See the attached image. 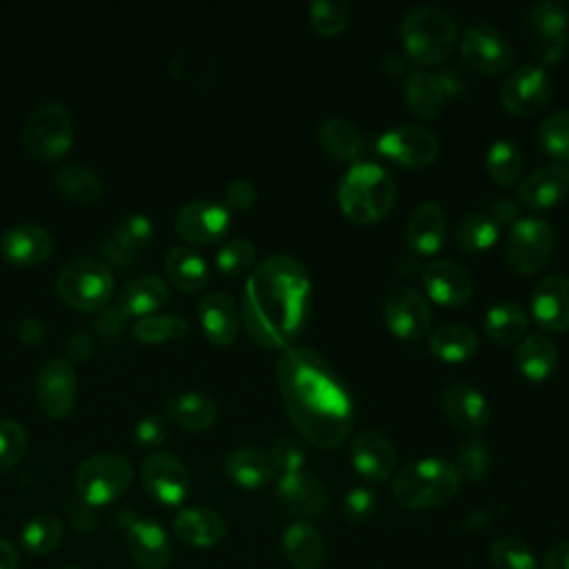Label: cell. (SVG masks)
<instances>
[{
    "mask_svg": "<svg viewBox=\"0 0 569 569\" xmlns=\"http://www.w3.org/2000/svg\"><path fill=\"white\" fill-rule=\"evenodd\" d=\"M489 560L496 569H538L536 553L511 536H500L489 545Z\"/></svg>",
    "mask_w": 569,
    "mask_h": 569,
    "instance_id": "48",
    "label": "cell"
},
{
    "mask_svg": "<svg viewBox=\"0 0 569 569\" xmlns=\"http://www.w3.org/2000/svg\"><path fill=\"white\" fill-rule=\"evenodd\" d=\"M529 329V316L525 307L513 300H500L489 307L485 316V333L498 345H513L525 338Z\"/></svg>",
    "mask_w": 569,
    "mask_h": 569,
    "instance_id": "38",
    "label": "cell"
},
{
    "mask_svg": "<svg viewBox=\"0 0 569 569\" xmlns=\"http://www.w3.org/2000/svg\"><path fill=\"white\" fill-rule=\"evenodd\" d=\"M140 476L147 493L164 507H178L189 496V489H191L189 469L182 465L180 458L167 451L149 453L142 460Z\"/></svg>",
    "mask_w": 569,
    "mask_h": 569,
    "instance_id": "15",
    "label": "cell"
},
{
    "mask_svg": "<svg viewBox=\"0 0 569 569\" xmlns=\"http://www.w3.org/2000/svg\"><path fill=\"white\" fill-rule=\"evenodd\" d=\"M453 467H456V471L460 473L462 480L480 482L491 469V449H489V445L478 436L465 438L456 449Z\"/></svg>",
    "mask_w": 569,
    "mask_h": 569,
    "instance_id": "46",
    "label": "cell"
},
{
    "mask_svg": "<svg viewBox=\"0 0 569 569\" xmlns=\"http://www.w3.org/2000/svg\"><path fill=\"white\" fill-rule=\"evenodd\" d=\"M498 236H500V227L496 224V220L485 211H476V213H469L458 224L456 244L460 247V251L482 253L496 244Z\"/></svg>",
    "mask_w": 569,
    "mask_h": 569,
    "instance_id": "41",
    "label": "cell"
},
{
    "mask_svg": "<svg viewBox=\"0 0 569 569\" xmlns=\"http://www.w3.org/2000/svg\"><path fill=\"white\" fill-rule=\"evenodd\" d=\"M76 373L69 360H49L36 378L38 407L51 418H64L76 405Z\"/></svg>",
    "mask_w": 569,
    "mask_h": 569,
    "instance_id": "20",
    "label": "cell"
},
{
    "mask_svg": "<svg viewBox=\"0 0 569 569\" xmlns=\"http://www.w3.org/2000/svg\"><path fill=\"white\" fill-rule=\"evenodd\" d=\"M133 480V467L118 453H96L80 462L76 491L89 507H102L120 498Z\"/></svg>",
    "mask_w": 569,
    "mask_h": 569,
    "instance_id": "7",
    "label": "cell"
},
{
    "mask_svg": "<svg viewBox=\"0 0 569 569\" xmlns=\"http://www.w3.org/2000/svg\"><path fill=\"white\" fill-rule=\"evenodd\" d=\"M398 196L393 176L378 162H353L338 182V207L356 224L385 220Z\"/></svg>",
    "mask_w": 569,
    "mask_h": 569,
    "instance_id": "3",
    "label": "cell"
},
{
    "mask_svg": "<svg viewBox=\"0 0 569 569\" xmlns=\"http://www.w3.org/2000/svg\"><path fill=\"white\" fill-rule=\"evenodd\" d=\"M489 216L496 220L498 227H502V224H513L516 218H518V207H516V202H513L511 198H500V200L493 202Z\"/></svg>",
    "mask_w": 569,
    "mask_h": 569,
    "instance_id": "58",
    "label": "cell"
},
{
    "mask_svg": "<svg viewBox=\"0 0 569 569\" xmlns=\"http://www.w3.org/2000/svg\"><path fill=\"white\" fill-rule=\"evenodd\" d=\"M18 549L7 538H0V569H18Z\"/></svg>",
    "mask_w": 569,
    "mask_h": 569,
    "instance_id": "62",
    "label": "cell"
},
{
    "mask_svg": "<svg viewBox=\"0 0 569 569\" xmlns=\"http://www.w3.org/2000/svg\"><path fill=\"white\" fill-rule=\"evenodd\" d=\"M102 253L107 256V262L118 264V267H127V264H131V262H133L131 251H124V249H122V247H118L116 242H107V244L102 247Z\"/></svg>",
    "mask_w": 569,
    "mask_h": 569,
    "instance_id": "61",
    "label": "cell"
},
{
    "mask_svg": "<svg viewBox=\"0 0 569 569\" xmlns=\"http://www.w3.org/2000/svg\"><path fill=\"white\" fill-rule=\"evenodd\" d=\"M258 200V189L251 180L236 178L224 189V207L229 211H249Z\"/></svg>",
    "mask_w": 569,
    "mask_h": 569,
    "instance_id": "54",
    "label": "cell"
},
{
    "mask_svg": "<svg viewBox=\"0 0 569 569\" xmlns=\"http://www.w3.org/2000/svg\"><path fill=\"white\" fill-rule=\"evenodd\" d=\"M349 458L358 476L367 482H385L398 471V451L393 442L376 429H365L353 436Z\"/></svg>",
    "mask_w": 569,
    "mask_h": 569,
    "instance_id": "18",
    "label": "cell"
},
{
    "mask_svg": "<svg viewBox=\"0 0 569 569\" xmlns=\"http://www.w3.org/2000/svg\"><path fill=\"white\" fill-rule=\"evenodd\" d=\"M309 27L320 38H336L342 33L351 18V4L347 0H316L307 9Z\"/></svg>",
    "mask_w": 569,
    "mask_h": 569,
    "instance_id": "44",
    "label": "cell"
},
{
    "mask_svg": "<svg viewBox=\"0 0 569 569\" xmlns=\"http://www.w3.org/2000/svg\"><path fill=\"white\" fill-rule=\"evenodd\" d=\"M382 69H385V73H387V76H391V78H400V76H405V78H407V73H409L407 60H405L400 53H396V51H389V53L385 56V60H382Z\"/></svg>",
    "mask_w": 569,
    "mask_h": 569,
    "instance_id": "60",
    "label": "cell"
},
{
    "mask_svg": "<svg viewBox=\"0 0 569 569\" xmlns=\"http://www.w3.org/2000/svg\"><path fill=\"white\" fill-rule=\"evenodd\" d=\"M420 278L429 300L440 307H462L473 296V276L460 262L431 260Z\"/></svg>",
    "mask_w": 569,
    "mask_h": 569,
    "instance_id": "19",
    "label": "cell"
},
{
    "mask_svg": "<svg viewBox=\"0 0 569 569\" xmlns=\"http://www.w3.org/2000/svg\"><path fill=\"white\" fill-rule=\"evenodd\" d=\"M173 533L180 542L196 547V549H209L222 542L227 536V522L222 513L209 507H184L173 518Z\"/></svg>",
    "mask_w": 569,
    "mask_h": 569,
    "instance_id": "28",
    "label": "cell"
},
{
    "mask_svg": "<svg viewBox=\"0 0 569 569\" xmlns=\"http://www.w3.org/2000/svg\"><path fill=\"white\" fill-rule=\"evenodd\" d=\"M460 56L478 73H502L513 62V49L507 36L493 24H473L460 36Z\"/></svg>",
    "mask_w": 569,
    "mask_h": 569,
    "instance_id": "13",
    "label": "cell"
},
{
    "mask_svg": "<svg viewBox=\"0 0 569 569\" xmlns=\"http://www.w3.org/2000/svg\"><path fill=\"white\" fill-rule=\"evenodd\" d=\"M311 313V276L289 253H271L247 276L240 320L249 338L264 349L296 345Z\"/></svg>",
    "mask_w": 569,
    "mask_h": 569,
    "instance_id": "2",
    "label": "cell"
},
{
    "mask_svg": "<svg viewBox=\"0 0 569 569\" xmlns=\"http://www.w3.org/2000/svg\"><path fill=\"white\" fill-rule=\"evenodd\" d=\"M282 553L293 569H320L327 558L325 538L311 522H293L282 533Z\"/></svg>",
    "mask_w": 569,
    "mask_h": 569,
    "instance_id": "30",
    "label": "cell"
},
{
    "mask_svg": "<svg viewBox=\"0 0 569 569\" xmlns=\"http://www.w3.org/2000/svg\"><path fill=\"white\" fill-rule=\"evenodd\" d=\"M256 267V247L247 238H233L224 242L216 253V269L227 278L249 276Z\"/></svg>",
    "mask_w": 569,
    "mask_h": 569,
    "instance_id": "47",
    "label": "cell"
},
{
    "mask_svg": "<svg viewBox=\"0 0 569 569\" xmlns=\"http://www.w3.org/2000/svg\"><path fill=\"white\" fill-rule=\"evenodd\" d=\"M29 447V433L18 420H0V471L11 469L22 460Z\"/></svg>",
    "mask_w": 569,
    "mask_h": 569,
    "instance_id": "51",
    "label": "cell"
},
{
    "mask_svg": "<svg viewBox=\"0 0 569 569\" xmlns=\"http://www.w3.org/2000/svg\"><path fill=\"white\" fill-rule=\"evenodd\" d=\"M53 251L49 231L40 224H16L0 238V256L13 267H38Z\"/></svg>",
    "mask_w": 569,
    "mask_h": 569,
    "instance_id": "26",
    "label": "cell"
},
{
    "mask_svg": "<svg viewBox=\"0 0 569 569\" xmlns=\"http://www.w3.org/2000/svg\"><path fill=\"white\" fill-rule=\"evenodd\" d=\"M449 233V220L442 204L427 200L420 202L405 227V244L416 256H433L438 253Z\"/></svg>",
    "mask_w": 569,
    "mask_h": 569,
    "instance_id": "22",
    "label": "cell"
},
{
    "mask_svg": "<svg viewBox=\"0 0 569 569\" xmlns=\"http://www.w3.org/2000/svg\"><path fill=\"white\" fill-rule=\"evenodd\" d=\"M167 418L182 429L204 431L218 420L216 402L198 391H184L167 402Z\"/></svg>",
    "mask_w": 569,
    "mask_h": 569,
    "instance_id": "36",
    "label": "cell"
},
{
    "mask_svg": "<svg viewBox=\"0 0 569 569\" xmlns=\"http://www.w3.org/2000/svg\"><path fill=\"white\" fill-rule=\"evenodd\" d=\"M62 540V522L53 513L33 516L20 531V545L31 556H44Z\"/></svg>",
    "mask_w": 569,
    "mask_h": 569,
    "instance_id": "43",
    "label": "cell"
},
{
    "mask_svg": "<svg viewBox=\"0 0 569 569\" xmlns=\"http://www.w3.org/2000/svg\"><path fill=\"white\" fill-rule=\"evenodd\" d=\"M167 433H169V418L167 416H158V413L144 416L133 427L136 442L140 447H149V449L162 445L167 440Z\"/></svg>",
    "mask_w": 569,
    "mask_h": 569,
    "instance_id": "53",
    "label": "cell"
},
{
    "mask_svg": "<svg viewBox=\"0 0 569 569\" xmlns=\"http://www.w3.org/2000/svg\"><path fill=\"white\" fill-rule=\"evenodd\" d=\"M198 320L207 340L216 347H229L240 331V309L224 291H211L198 302Z\"/></svg>",
    "mask_w": 569,
    "mask_h": 569,
    "instance_id": "27",
    "label": "cell"
},
{
    "mask_svg": "<svg viewBox=\"0 0 569 569\" xmlns=\"http://www.w3.org/2000/svg\"><path fill=\"white\" fill-rule=\"evenodd\" d=\"M267 453L271 458L273 469L280 471V476L302 471L307 462V442L298 436H280Z\"/></svg>",
    "mask_w": 569,
    "mask_h": 569,
    "instance_id": "50",
    "label": "cell"
},
{
    "mask_svg": "<svg viewBox=\"0 0 569 569\" xmlns=\"http://www.w3.org/2000/svg\"><path fill=\"white\" fill-rule=\"evenodd\" d=\"M171 293L162 278L158 276H138L127 282V287L120 291L118 307L124 311L127 318H144L153 316L160 307L169 302Z\"/></svg>",
    "mask_w": 569,
    "mask_h": 569,
    "instance_id": "33",
    "label": "cell"
},
{
    "mask_svg": "<svg viewBox=\"0 0 569 569\" xmlns=\"http://www.w3.org/2000/svg\"><path fill=\"white\" fill-rule=\"evenodd\" d=\"M176 233L189 244H213L231 229V211L224 202L191 200L176 213Z\"/></svg>",
    "mask_w": 569,
    "mask_h": 569,
    "instance_id": "16",
    "label": "cell"
},
{
    "mask_svg": "<svg viewBox=\"0 0 569 569\" xmlns=\"http://www.w3.org/2000/svg\"><path fill=\"white\" fill-rule=\"evenodd\" d=\"M93 349V340L89 333H76L69 342H67V353L73 360H84Z\"/></svg>",
    "mask_w": 569,
    "mask_h": 569,
    "instance_id": "59",
    "label": "cell"
},
{
    "mask_svg": "<svg viewBox=\"0 0 569 569\" xmlns=\"http://www.w3.org/2000/svg\"><path fill=\"white\" fill-rule=\"evenodd\" d=\"M489 178L500 187H511L518 182L525 169V158L520 147L509 138H498L489 144L485 156Z\"/></svg>",
    "mask_w": 569,
    "mask_h": 569,
    "instance_id": "40",
    "label": "cell"
},
{
    "mask_svg": "<svg viewBox=\"0 0 569 569\" xmlns=\"http://www.w3.org/2000/svg\"><path fill=\"white\" fill-rule=\"evenodd\" d=\"M124 322H127V316H124V311L116 305V307H107V309H102V313H100V318H98V329L102 331V333H118L122 327H124Z\"/></svg>",
    "mask_w": 569,
    "mask_h": 569,
    "instance_id": "56",
    "label": "cell"
},
{
    "mask_svg": "<svg viewBox=\"0 0 569 569\" xmlns=\"http://www.w3.org/2000/svg\"><path fill=\"white\" fill-rule=\"evenodd\" d=\"M449 93L438 73L409 71L402 82V102L411 116L418 120H436L447 102Z\"/></svg>",
    "mask_w": 569,
    "mask_h": 569,
    "instance_id": "29",
    "label": "cell"
},
{
    "mask_svg": "<svg viewBox=\"0 0 569 569\" xmlns=\"http://www.w3.org/2000/svg\"><path fill=\"white\" fill-rule=\"evenodd\" d=\"M540 569H569V540L551 545L542 556Z\"/></svg>",
    "mask_w": 569,
    "mask_h": 569,
    "instance_id": "55",
    "label": "cell"
},
{
    "mask_svg": "<svg viewBox=\"0 0 569 569\" xmlns=\"http://www.w3.org/2000/svg\"><path fill=\"white\" fill-rule=\"evenodd\" d=\"M556 233L553 227L536 216L520 218L511 224L505 256L509 267L520 276L540 273L553 258Z\"/></svg>",
    "mask_w": 569,
    "mask_h": 569,
    "instance_id": "9",
    "label": "cell"
},
{
    "mask_svg": "<svg viewBox=\"0 0 569 569\" xmlns=\"http://www.w3.org/2000/svg\"><path fill=\"white\" fill-rule=\"evenodd\" d=\"M18 336L24 345H42L44 342V325L38 318H24L18 325Z\"/></svg>",
    "mask_w": 569,
    "mask_h": 569,
    "instance_id": "57",
    "label": "cell"
},
{
    "mask_svg": "<svg viewBox=\"0 0 569 569\" xmlns=\"http://www.w3.org/2000/svg\"><path fill=\"white\" fill-rule=\"evenodd\" d=\"M531 316L545 331L569 329V278L565 273H547L536 282Z\"/></svg>",
    "mask_w": 569,
    "mask_h": 569,
    "instance_id": "21",
    "label": "cell"
},
{
    "mask_svg": "<svg viewBox=\"0 0 569 569\" xmlns=\"http://www.w3.org/2000/svg\"><path fill=\"white\" fill-rule=\"evenodd\" d=\"M553 82L542 67L525 64L511 71L500 87V104L516 118L540 113L551 100Z\"/></svg>",
    "mask_w": 569,
    "mask_h": 569,
    "instance_id": "12",
    "label": "cell"
},
{
    "mask_svg": "<svg viewBox=\"0 0 569 569\" xmlns=\"http://www.w3.org/2000/svg\"><path fill=\"white\" fill-rule=\"evenodd\" d=\"M56 189L76 204H93L102 196V182L96 171L84 164H64L53 176Z\"/></svg>",
    "mask_w": 569,
    "mask_h": 569,
    "instance_id": "39",
    "label": "cell"
},
{
    "mask_svg": "<svg viewBox=\"0 0 569 569\" xmlns=\"http://www.w3.org/2000/svg\"><path fill=\"white\" fill-rule=\"evenodd\" d=\"M462 478L445 458H420L393 473L391 493L409 511H431L447 505L460 491Z\"/></svg>",
    "mask_w": 569,
    "mask_h": 569,
    "instance_id": "4",
    "label": "cell"
},
{
    "mask_svg": "<svg viewBox=\"0 0 569 569\" xmlns=\"http://www.w3.org/2000/svg\"><path fill=\"white\" fill-rule=\"evenodd\" d=\"M284 413L298 438L318 449L340 447L353 427V402L336 369L311 347H287L276 367Z\"/></svg>",
    "mask_w": 569,
    "mask_h": 569,
    "instance_id": "1",
    "label": "cell"
},
{
    "mask_svg": "<svg viewBox=\"0 0 569 569\" xmlns=\"http://www.w3.org/2000/svg\"><path fill=\"white\" fill-rule=\"evenodd\" d=\"M378 153L402 169H427L438 160L440 142L420 124H400L378 138Z\"/></svg>",
    "mask_w": 569,
    "mask_h": 569,
    "instance_id": "10",
    "label": "cell"
},
{
    "mask_svg": "<svg viewBox=\"0 0 569 569\" xmlns=\"http://www.w3.org/2000/svg\"><path fill=\"white\" fill-rule=\"evenodd\" d=\"M458 38L460 36L453 18L433 4H418L400 20V40L405 53L422 67L447 62L458 47Z\"/></svg>",
    "mask_w": 569,
    "mask_h": 569,
    "instance_id": "5",
    "label": "cell"
},
{
    "mask_svg": "<svg viewBox=\"0 0 569 569\" xmlns=\"http://www.w3.org/2000/svg\"><path fill=\"white\" fill-rule=\"evenodd\" d=\"M131 333L136 340L147 345H160L171 340H182L189 333V322L182 316L173 313H160V316H144L138 318L131 327Z\"/></svg>",
    "mask_w": 569,
    "mask_h": 569,
    "instance_id": "42",
    "label": "cell"
},
{
    "mask_svg": "<svg viewBox=\"0 0 569 569\" xmlns=\"http://www.w3.org/2000/svg\"><path fill=\"white\" fill-rule=\"evenodd\" d=\"M151 238H153V222L142 213H131L122 218L113 229V242L131 253H136L138 249H144L151 242Z\"/></svg>",
    "mask_w": 569,
    "mask_h": 569,
    "instance_id": "49",
    "label": "cell"
},
{
    "mask_svg": "<svg viewBox=\"0 0 569 569\" xmlns=\"http://www.w3.org/2000/svg\"><path fill=\"white\" fill-rule=\"evenodd\" d=\"M538 144L558 164L569 167V109L553 111L540 122Z\"/></svg>",
    "mask_w": 569,
    "mask_h": 569,
    "instance_id": "45",
    "label": "cell"
},
{
    "mask_svg": "<svg viewBox=\"0 0 569 569\" xmlns=\"http://www.w3.org/2000/svg\"><path fill=\"white\" fill-rule=\"evenodd\" d=\"M22 140L27 151L42 162L64 158L73 144V118L69 109L62 102L40 104L29 116Z\"/></svg>",
    "mask_w": 569,
    "mask_h": 569,
    "instance_id": "8",
    "label": "cell"
},
{
    "mask_svg": "<svg viewBox=\"0 0 569 569\" xmlns=\"http://www.w3.org/2000/svg\"><path fill=\"white\" fill-rule=\"evenodd\" d=\"M64 569H80V567H64Z\"/></svg>",
    "mask_w": 569,
    "mask_h": 569,
    "instance_id": "63",
    "label": "cell"
},
{
    "mask_svg": "<svg viewBox=\"0 0 569 569\" xmlns=\"http://www.w3.org/2000/svg\"><path fill=\"white\" fill-rule=\"evenodd\" d=\"M224 471L242 489H260L276 473L269 453L260 447H238V449H233L224 458Z\"/></svg>",
    "mask_w": 569,
    "mask_h": 569,
    "instance_id": "34",
    "label": "cell"
},
{
    "mask_svg": "<svg viewBox=\"0 0 569 569\" xmlns=\"http://www.w3.org/2000/svg\"><path fill=\"white\" fill-rule=\"evenodd\" d=\"M164 271L171 284L189 293L202 289L209 280L207 260L202 258V253H198L193 247H187V244L169 249L164 258Z\"/></svg>",
    "mask_w": 569,
    "mask_h": 569,
    "instance_id": "37",
    "label": "cell"
},
{
    "mask_svg": "<svg viewBox=\"0 0 569 569\" xmlns=\"http://www.w3.org/2000/svg\"><path fill=\"white\" fill-rule=\"evenodd\" d=\"M382 318L387 329L400 340H420L431 327V307L413 287H396L385 296Z\"/></svg>",
    "mask_w": 569,
    "mask_h": 569,
    "instance_id": "14",
    "label": "cell"
},
{
    "mask_svg": "<svg viewBox=\"0 0 569 569\" xmlns=\"http://www.w3.org/2000/svg\"><path fill=\"white\" fill-rule=\"evenodd\" d=\"M429 351L449 365L467 362L478 353V336L460 322H445L429 333Z\"/></svg>",
    "mask_w": 569,
    "mask_h": 569,
    "instance_id": "35",
    "label": "cell"
},
{
    "mask_svg": "<svg viewBox=\"0 0 569 569\" xmlns=\"http://www.w3.org/2000/svg\"><path fill=\"white\" fill-rule=\"evenodd\" d=\"M316 140L329 158H333L338 162H351V164L360 158L362 147H365V138H362L360 129L351 120L340 118V116L325 118L318 124Z\"/></svg>",
    "mask_w": 569,
    "mask_h": 569,
    "instance_id": "31",
    "label": "cell"
},
{
    "mask_svg": "<svg viewBox=\"0 0 569 569\" xmlns=\"http://www.w3.org/2000/svg\"><path fill=\"white\" fill-rule=\"evenodd\" d=\"M127 551L140 569H164L171 562L173 545L164 527L140 518L127 527Z\"/></svg>",
    "mask_w": 569,
    "mask_h": 569,
    "instance_id": "25",
    "label": "cell"
},
{
    "mask_svg": "<svg viewBox=\"0 0 569 569\" xmlns=\"http://www.w3.org/2000/svg\"><path fill=\"white\" fill-rule=\"evenodd\" d=\"M376 493L369 487H353L342 500V513L349 522H367L376 513Z\"/></svg>",
    "mask_w": 569,
    "mask_h": 569,
    "instance_id": "52",
    "label": "cell"
},
{
    "mask_svg": "<svg viewBox=\"0 0 569 569\" xmlns=\"http://www.w3.org/2000/svg\"><path fill=\"white\" fill-rule=\"evenodd\" d=\"M442 409L456 429L471 436L482 431L491 420L489 400L467 382H453L442 391Z\"/></svg>",
    "mask_w": 569,
    "mask_h": 569,
    "instance_id": "24",
    "label": "cell"
},
{
    "mask_svg": "<svg viewBox=\"0 0 569 569\" xmlns=\"http://www.w3.org/2000/svg\"><path fill=\"white\" fill-rule=\"evenodd\" d=\"M525 27L533 44L536 56L545 64H553L565 56L569 11L565 4L553 0H540L527 9Z\"/></svg>",
    "mask_w": 569,
    "mask_h": 569,
    "instance_id": "11",
    "label": "cell"
},
{
    "mask_svg": "<svg viewBox=\"0 0 569 569\" xmlns=\"http://www.w3.org/2000/svg\"><path fill=\"white\" fill-rule=\"evenodd\" d=\"M569 196V167L551 162L531 171L518 187V198L529 211H549Z\"/></svg>",
    "mask_w": 569,
    "mask_h": 569,
    "instance_id": "23",
    "label": "cell"
},
{
    "mask_svg": "<svg viewBox=\"0 0 569 569\" xmlns=\"http://www.w3.org/2000/svg\"><path fill=\"white\" fill-rule=\"evenodd\" d=\"M116 280L104 260L80 256L67 262L58 278H56V291L60 300L78 311L91 313L107 307L111 300Z\"/></svg>",
    "mask_w": 569,
    "mask_h": 569,
    "instance_id": "6",
    "label": "cell"
},
{
    "mask_svg": "<svg viewBox=\"0 0 569 569\" xmlns=\"http://www.w3.org/2000/svg\"><path fill=\"white\" fill-rule=\"evenodd\" d=\"M558 345L547 333H529L520 340L516 351V367L527 380L542 382L551 378L558 369Z\"/></svg>",
    "mask_w": 569,
    "mask_h": 569,
    "instance_id": "32",
    "label": "cell"
},
{
    "mask_svg": "<svg viewBox=\"0 0 569 569\" xmlns=\"http://www.w3.org/2000/svg\"><path fill=\"white\" fill-rule=\"evenodd\" d=\"M276 496L280 505L289 513L302 518V522L320 520L329 507V493L325 485L320 482L318 476L305 469L293 473H282L276 482Z\"/></svg>",
    "mask_w": 569,
    "mask_h": 569,
    "instance_id": "17",
    "label": "cell"
}]
</instances>
